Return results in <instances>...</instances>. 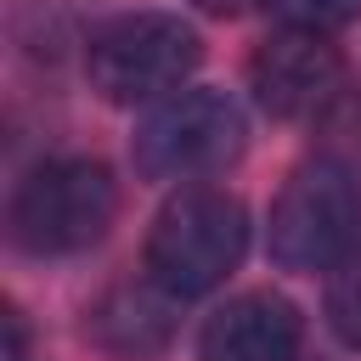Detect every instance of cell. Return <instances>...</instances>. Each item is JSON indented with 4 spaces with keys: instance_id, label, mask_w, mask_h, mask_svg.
<instances>
[{
    "instance_id": "obj_5",
    "label": "cell",
    "mask_w": 361,
    "mask_h": 361,
    "mask_svg": "<svg viewBox=\"0 0 361 361\" xmlns=\"http://www.w3.org/2000/svg\"><path fill=\"white\" fill-rule=\"evenodd\" d=\"M243 107L220 90H175L135 130V169L147 180H197L243 152Z\"/></svg>"
},
{
    "instance_id": "obj_7",
    "label": "cell",
    "mask_w": 361,
    "mask_h": 361,
    "mask_svg": "<svg viewBox=\"0 0 361 361\" xmlns=\"http://www.w3.org/2000/svg\"><path fill=\"white\" fill-rule=\"evenodd\" d=\"M299 338H305V322L282 293H237L203 322L197 355L203 361H293Z\"/></svg>"
},
{
    "instance_id": "obj_2",
    "label": "cell",
    "mask_w": 361,
    "mask_h": 361,
    "mask_svg": "<svg viewBox=\"0 0 361 361\" xmlns=\"http://www.w3.org/2000/svg\"><path fill=\"white\" fill-rule=\"evenodd\" d=\"M113 209H118V186L102 164L56 158V164H39L17 186L11 237H17V248H28L39 259H68V254H85L107 237Z\"/></svg>"
},
{
    "instance_id": "obj_6",
    "label": "cell",
    "mask_w": 361,
    "mask_h": 361,
    "mask_svg": "<svg viewBox=\"0 0 361 361\" xmlns=\"http://www.w3.org/2000/svg\"><path fill=\"white\" fill-rule=\"evenodd\" d=\"M248 79H254V96L271 118H316L344 90V56L327 45V34L282 28L276 39L259 45Z\"/></svg>"
},
{
    "instance_id": "obj_4",
    "label": "cell",
    "mask_w": 361,
    "mask_h": 361,
    "mask_svg": "<svg viewBox=\"0 0 361 361\" xmlns=\"http://www.w3.org/2000/svg\"><path fill=\"white\" fill-rule=\"evenodd\" d=\"M197 56H203V45H197L192 23H180L169 11H130L90 34L85 68L107 102H152V96H169L197 68Z\"/></svg>"
},
{
    "instance_id": "obj_8",
    "label": "cell",
    "mask_w": 361,
    "mask_h": 361,
    "mask_svg": "<svg viewBox=\"0 0 361 361\" xmlns=\"http://www.w3.org/2000/svg\"><path fill=\"white\" fill-rule=\"evenodd\" d=\"M175 293L164 282H124V288H107L96 305H90V322L85 333L113 355V361H152L158 350H169L175 338Z\"/></svg>"
},
{
    "instance_id": "obj_1",
    "label": "cell",
    "mask_w": 361,
    "mask_h": 361,
    "mask_svg": "<svg viewBox=\"0 0 361 361\" xmlns=\"http://www.w3.org/2000/svg\"><path fill=\"white\" fill-rule=\"evenodd\" d=\"M248 248V214L220 186H186L175 192L152 231H147V276L164 282L175 299L214 293Z\"/></svg>"
},
{
    "instance_id": "obj_3",
    "label": "cell",
    "mask_w": 361,
    "mask_h": 361,
    "mask_svg": "<svg viewBox=\"0 0 361 361\" xmlns=\"http://www.w3.org/2000/svg\"><path fill=\"white\" fill-rule=\"evenodd\" d=\"M355 226H361V197L350 169L333 158H310L282 180L265 243L282 271H327L350 254Z\"/></svg>"
},
{
    "instance_id": "obj_10",
    "label": "cell",
    "mask_w": 361,
    "mask_h": 361,
    "mask_svg": "<svg viewBox=\"0 0 361 361\" xmlns=\"http://www.w3.org/2000/svg\"><path fill=\"white\" fill-rule=\"evenodd\" d=\"M265 6L282 28H305V34H338L361 17V0H265Z\"/></svg>"
},
{
    "instance_id": "obj_11",
    "label": "cell",
    "mask_w": 361,
    "mask_h": 361,
    "mask_svg": "<svg viewBox=\"0 0 361 361\" xmlns=\"http://www.w3.org/2000/svg\"><path fill=\"white\" fill-rule=\"evenodd\" d=\"M192 6H203V11H214V17H231V11H243L248 0H192Z\"/></svg>"
},
{
    "instance_id": "obj_9",
    "label": "cell",
    "mask_w": 361,
    "mask_h": 361,
    "mask_svg": "<svg viewBox=\"0 0 361 361\" xmlns=\"http://www.w3.org/2000/svg\"><path fill=\"white\" fill-rule=\"evenodd\" d=\"M327 327L350 350H361V248H350L327 276Z\"/></svg>"
}]
</instances>
